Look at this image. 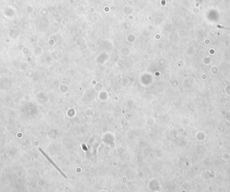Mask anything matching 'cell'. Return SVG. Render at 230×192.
I'll return each mask as SVG.
<instances>
[{
	"instance_id": "obj_1",
	"label": "cell",
	"mask_w": 230,
	"mask_h": 192,
	"mask_svg": "<svg viewBox=\"0 0 230 192\" xmlns=\"http://www.w3.org/2000/svg\"><path fill=\"white\" fill-rule=\"evenodd\" d=\"M39 151L41 152V154H43V155L45 157V158H46V159H47V160L48 161V162H49V163L52 165V166H53L55 169H56V171H57L59 173H60V174H61V176H63V177L64 178H65V179H67V176L65 175V174H64V173L61 171V169H60L57 166H56V165L53 163V162H52V160L50 159V158L49 157H48L47 155V154H45V152L43 151V150H42V149H41V148H39Z\"/></svg>"
}]
</instances>
